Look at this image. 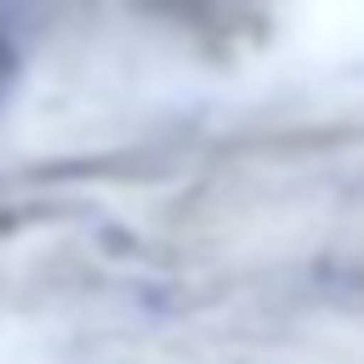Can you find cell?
Instances as JSON below:
<instances>
[{
	"label": "cell",
	"mask_w": 364,
	"mask_h": 364,
	"mask_svg": "<svg viewBox=\"0 0 364 364\" xmlns=\"http://www.w3.org/2000/svg\"><path fill=\"white\" fill-rule=\"evenodd\" d=\"M6 80H11V46L0 40V85H6Z\"/></svg>",
	"instance_id": "obj_1"
}]
</instances>
